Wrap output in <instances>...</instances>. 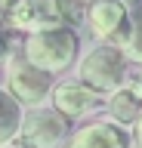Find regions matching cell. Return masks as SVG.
<instances>
[{
	"label": "cell",
	"mask_w": 142,
	"mask_h": 148,
	"mask_svg": "<svg viewBox=\"0 0 142 148\" xmlns=\"http://www.w3.org/2000/svg\"><path fill=\"white\" fill-rule=\"evenodd\" d=\"M22 56L31 65L43 68L47 74H65L74 68L77 56H80V37L71 28V22L53 28H40V31H28L22 40Z\"/></svg>",
	"instance_id": "cell-1"
},
{
	"label": "cell",
	"mask_w": 142,
	"mask_h": 148,
	"mask_svg": "<svg viewBox=\"0 0 142 148\" xmlns=\"http://www.w3.org/2000/svg\"><path fill=\"white\" fill-rule=\"evenodd\" d=\"M74 65H77L74 77L84 80L99 96L123 86L127 71H130V59L121 53V46H114V43H96L86 56H77Z\"/></svg>",
	"instance_id": "cell-2"
},
{
	"label": "cell",
	"mask_w": 142,
	"mask_h": 148,
	"mask_svg": "<svg viewBox=\"0 0 142 148\" xmlns=\"http://www.w3.org/2000/svg\"><path fill=\"white\" fill-rule=\"evenodd\" d=\"M0 68H3V77H6V90L19 99L22 108L43 105L49 99V90H53L56 77L47 74L43 68H37V65H31L22 53H16V56L6 53V59H3Z\"/></svg>",
	"instance_id": "cell-3"
},
{
	"label": "cell",
	"mask_w": 142,
	"mask_h": 148,
	"mask_svg": "<svg viewBox=\"0 0 142 148\" xmlns=\"http://www.w3.org/2000/svg\"><path fill=\"white\" fill-rule=\"evenodd\" d=\"M130 6L123 0H84V25L99 43L121 46L130 31Z\"/></svg>",
	"instance_id": "cell-4"
},
{
	"label": "cell",
	"mask_w": 142,
	"mask_h": 148,
	"mask_svg": "<svg viewBox=\"0 0 142 148\" xmlns=\"http://www.w3.org/2000/svg\"><path fill=\"white\" fill-rule=\"evenodd\" d=\"M3 22L12 31H40V28H53L62 22H71L65 0H10V6L3 12Z\"/></svg>",
	"instance_id": "cell-5"
},
{
	"label": "cell",
	"mask_w": 142,
	"mask_h": 148,
	"mask_svg": "<svg viewBox=\"0 0 142 148\" xmlns=\"http://www.w3.org/2000/svg\"><path fill=\"white\" fill-rule=\"evenodd\" d=\"M68 123H71V120H65L49 102L31 105V108H25V114H22V127H19V136L16 139L28 142L31 148H56L59 142L65 139Z\"/></svg>",
	"instance_id": "cell-6"
},
{
	"label": "cell",
	"mask_w": 142,
	"mask_h": 148,
	"mask_svg": "<svg viewBox=\"0 0 142 148\" xmlns=\"http://www.w3.org/2000/svg\"><path fill=\"white\" fill-rule=\"evenodd\" d=\"M47 102L65 120H84V117H90V114L102 105V96L96 90H90L84 80L65 77V80H53V90H49Z\"/></svg>",
	"instance_id": "cell-7"
},
{
	"label": "cell",
	"mask_w": 142,
	"mask_h": 148,
	"mask_svg": "<svg viewBox=\"0 0 142 148\" xmlns=\"http://www.w3.org/2000/svg\"><path fill=\"white\" fill-rule=\"evenodd\" d=\"M68 148H130V133L114 120H90L71 136Z\"/></svg>",
	"instance_id": "cell-8"
},
{
	"label": "cell",
	"mask_w": 142,
	"mask_h": 148,
	"mask_svg": "<svg viewBox=\"0 0 142 148\" xmlns=\"http://www.w3.org/2000/svg\"><path fill=\"white\" fill-rule=\"evenodd\" d=\"M102 108L108 114V120H114V123H121V127L130 130L133 120L139 117V111H142V99L133 90H127V86H117V90L102 96Z\"/></svg>",
	"instance_id": "cell-9"
},
{
	"label": "cell",
	"mask_w": 142,
	"mask_h": 148,
	"mask_svg": "<svg viewBox=\"0 0 142 148\" xmlns=\"http://www.w3.org/2000/svg\"><path fill=\"white\" fill-rule=\"evenodd\" d=\"M22 114H25V108L19 105V99L6 86H0V148L16 142L19 127H22Z\"/></svg>",
	"instance_id": "cell-10"
},
{
	"label": "cell",
	"mask_w": 142,
	"mask_h": 148,
	"mask_svg": "<svg viewBox=\"0 0 142 148\" xmlns=\"http://www.w3.org/2000/svg\"><path fill=\"white\" fill-rule=\"evenodd\" d=\"M133 133H130V148H142V111H139V117L133 120Z\"/></svg>",
	"instance_id": "cell-11"
},
{
	"label": "cell",
	"mask_w": 142,
	"mask_h": 148,
	"mask_svg": "<svg viewBox=\"0 0 142 148\" xmlns=\"http://www.w3.org/2000/svg\"><path fill=\"white\" fill-rule=\"evenodd\" d=\"M6 53H10V49H6V37L0 34V65H3V59H6Z\"/></svg>",
	"instance_id": "cell-12"
},
{
	"label": "cell",
	"mask_w": 142,
	"mask_h": 148,
	"mask_svg": "<svg viewBox=\"0 0 142 148\" xmlns=\"http://www.w3.org/2000/svg\"><path fill=\"white\" fill-rule=\"evenodd\" d=\"M6 6H10V0H0V16L6 12Z\"/></svg>",
	"instance_id": "cell-13"
},
{
	"label": "cell",
	"mask_w": 142,
	"mask_h": 148,
	"mask_svg": "<svg viewBox=\"0 0 142 148\" xmlns=\"http://www.w3.org/2000/svg\"><path fill=\"white\" fill-rule=\"evenodd\" d=\"M65 3H80V6H84V0H65Z\"/></svg>",
	"instance_id": "cell-14"
}]
</instances>
